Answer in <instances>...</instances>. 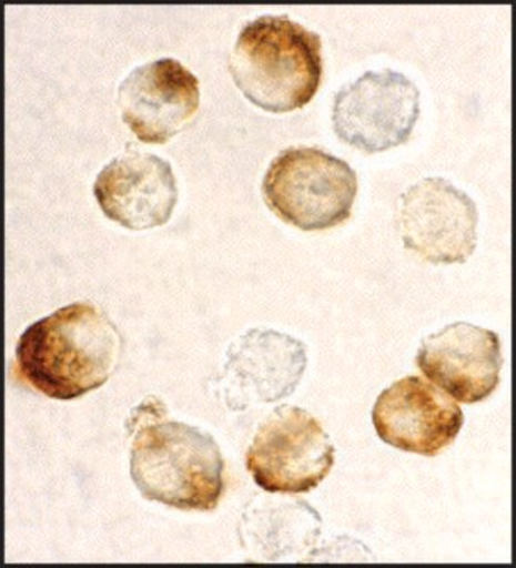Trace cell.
<instances>
[{"label":"cell","mask_w":516,"mask_h":568,"mask_svg":"<svg viewBox=\"0 0 516 568\" xmlns=\"http://www.w3.org/2000/svg\"><path fill=\"white\" fill-rule=\"evenodd\" d=\"M357 186V174L338 156L317 148H290L269 166L263 196L280 220L310 233L347 222Z\"/></svg>","instance_id":"cell-4"},{"label":"cell","mask_w":516,"mask_h":568,"mask_svg":"<svg viewBox=\"0 0 516 568\" xmlns=\"http://www.w3.org/2000/svg\"><path fill=\"white\" fill-rule=\"evenodd\" d=\"M122 121L145 144H164L200 110V80L175 59L136 67L118 92Z\"/></svg>","instance_id":"cell-10"},{"label":"cell","mask_w":516,"mask_h":568,"mask_svg":"<svg viewBox=\"0 0 516 568\" xmlns=\"http://www.w3.org/2000/svg\"><path fill=\"white\" fill-rule=\"evenodd\" d=\"M415 364L456 402L476 405L495 394L503 369L499 335L469 323H454L426 336Z\"/></svg>","instance_id":"cell-11"},{"label":"cell","mask_w":516,"mask_h":568,"mask_svg":"<svg viewBox=\"0 0 516 568\" xmlns=\"http://www.w3.org/2000/svg\"><path fill=\"white\" fill-rule=\"evenodd\" d=\"M405 248L432 264H463L477 248V205L443 178H426L402 194Z\"/></svg>","instance_id":"cell-7"},{"label":"cell","mask_w":516,"mask_h":568,"mask_svg":"<svg viewBox=\"0 0 516 568\" xmlns=\"http://www.w3.org/2000/svg\"><path fill=\"white\" fill-rule=\"evenodd\" d=\"M93 194L104 216L132 231L164 226L179 200L171 164L130 148L103 166Z\"/></svg>","instance_id":"cell-12"},{"label":"cell","mask_w":516,"mask_h":568,"mask_svg":"<svg viewBox=\"0 0 516 568\" xmlns=\"http://www.w3.org/2000/svg\"><path fill=\"white\" fill-rule=\"evenodd\" d=\"M125 426L133 436L130 476L144 499L185 511L219 507L226 491V465L209 433L170 420L155 396L134 407Z\"/></svg>","instance_id":"cell-1"},{"label":"cell","mask_w":516,"mask_h":568,"mask_svg":"<svg viewBox=\"0 0 516 568\" xmlns=\"http://www.w3.org/2000/svg\"><path fill=\"white\" fill-rule=\"evenodd\" d=\"M122 336L100 306L77 302L29 325L17 343L22 383L51 399L81 398L104 386L121 362Z\"/></svg>","instance_id":"cell-2"},{"label":"cell","mask_w":516,"mask_h":568,"mask_svg":"<svg viewBox=\"0 0 516 568\" xmlns=\"http://www.w3.org/2000/svg\"><path fill=\"white\" fill-rule=\"evenodd\" d=\"M308 364L304 343L269 328H252L227 347L215 386L234 413L293 395Z\"/></svg>","instance_id":"cell-8"},{"label":"cell","mask_w":516,"mask_h":568,"mask_svg":"<svg viewBox=\"0 0 516 568\" xmlns=\"http://www.w3.org/2000/svg\"><path fill=\"white\" fill-rule=\"evenodd\" d=\"M323 40L290 17L246 22L231 52V77L261 110L291 112L312 102L323 80Z\"/></svg>","instance_id":"cell-3"},{"label":"cell","mask_w":516,"mask_h":568,"mask_svg":"<svg viewBox=\"0 0 516 568\" xmlns=\"http://www.w3.org/2000/svg\"><path fill=\"white\" fill-rule=\"evenodd\" d=\"M421 114V92L405 74L366 71L336 93L332 123L336 136L364 153H380L409 140Z\"/></svg>","instance_id":"cell-6"},{"label":"cell","mask_w":516,"mask_h":568,"mask_svg":"<svg viewBox=\"0 0 516 568\" xmlns=\"http://www.w3.org/2000/svg\"><path fill=\"white\" fill-rule=\"evenodd\" d=\"M372 418L381 440L422 457L443 454L465 424L462 407L418 376L403 377L385 388Z\"/></svg>","instance_id":"cell-9"},{"label":"cell","mask_w":516,"mask_h":568,"mask_svg":"<svg viewBox=\"0 0 516 568\" xmlns=\"http://www.w3.org/2000/svg\"><path fill=\"white\" fill-rule=\"evenodd\" d=\"M335 465V446L308 410L280 406L253 436L246 469L254 484L269 493L313 491Z\"/></svg>","instance_id":"cell-5"}]
</instances>
